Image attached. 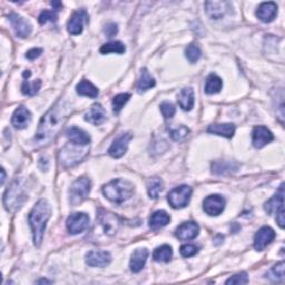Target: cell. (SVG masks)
Here are the masks:
<instances>
[{
  "mask_svg": "<svg viewBox=\"0 0 285 285\" xmlns=\"http://www.w3.org/2000/svg\"><path fill=\"white\" fill-rule=\"evenodd\" d=\"M70 112L69 106L66 102L59 100L51 108L41 117L38 125V129L34 137L35 144L37 146H46L55 138L63 127V124L66 122Z\"/></svg>",
  "mask_w": 285,
  "mask_h": 285,
  "instance_id": "1",
  "label": "cell"
},
{
  "mask_svg": "<svg viewBox=\"0 0 285 285\" xmlns=\"http://www.w3.org/2000/svg\"><path fill=\"white\" fill-rule=\"evenodd\" d=\"M51 216L50 205L47 201L40 200L33 207V210L29 214V225L32 227L34 244L36 246H40L43 242L44 233L46 230L47 222L49 221Z\"/></svg>",
  "mask_w": 285,
  "mask_h": 285,
  "instance_id": "2",
  "label": "cell"
},
{
  "mask_svg": "<svg viewBox=\"0 0 285 285\" xmlns=\"http://www.w3.org/2000/svg\"><path fill=\"white\" fill-rule=\"evenodd\" d=\"M134 193V185L130 182L122 178L109 182L103 187V194L107 200H109L112 203L122 204L125 201L132 197Z\"/></svg>",
  "mask_w": 285,
  "mask_h": 285,
  "instance_id": "3",
  "label": "cell"
},
{
  "mask_svg": "<svg viewBox=\"0 0 285 285\" xmlns=\"http://www.w3.org/2000/svg\"><path fill=\"white\" fill-rule=\"evenodd\" d=\"M26 198L27 196L22 186V181L16 178L4 195V205L7 211L14 212L20 209Z\"/></svg>",
  "mask_w": 285,
  "mask_h": 285,
  "instance_id": "4",
  "label": "cell"
},
{
  "mask_svg": "<svg viewBox=\"0 0 285 285\" xmlns=\"http://www.w3.org/2000/svg\"><path fill=\"white\" fill-rule=\"evenodd\" d=\"M73 144V142H71ZM81 147L86 146H80L73 144L71 145H66L59 154V160H61V164L64 167H71L76 164H78L80 160L86 155L87 148L81 150Z\"/></svg>",
  "mask_w": 285,
  "mask_h": 285,
  "instance_id": "5",
  "label": "cell"
},
{
  "mask_svg": "<svg viewBox=\"0 0 285 285\" xmlns=\"http://www.w3.org/2000/svg\"><path fill=\"white\" fill-rule=\"evenodd\" d=\"M91 192V181L87 177H81L75 181L69 189V200L71 205L77 206L82 203Z\"/></svg>",
  "mask_w": 285,
  "mask_h": 285,
  "instance_id": "6",
  "label": "cell"
},
{
  "mask_svg": "<svg viewBox=\"0 0 285 285\" xmlns=\"http://www.w3.org/2000/svg\"><path fill=\"white\" fill-rule=\"evenodd\" d=\"M192 188L187 185H181L172 189L168 193L167 200L173 209H183L188 205L192 197Z\"/></svg>",
  "mask_w": 285,
  "mask_h": 285,
  "instance_id": "7",
  "label": "cell"
},
{
  "mask_svg": "<svg viewBox=\"0 0 285 285\" xmlns=\"http://www.w3.org/2000/svg\"><path fill=\"white\" fill-rule=\"evenodd\" d=\"M67 230L71 234H79L88 229L89 217L85 213H73L67 218Z\"/></svg>",
  "mask_w": 285,
  "mask_h": 285,
  "instance_id": "8",
  "label": "cell"
},
{
  "mask_svg": "<svg viewBox=\"0 0 285 285\" xmlns=\"http://www.w3.org/2000/svg\"><path fill=\"white\" fill-rule=\"evenodd\" d=\"M226 201L221 195H210L203 202V209L207 215L217 216L225 210Z\"/></svg>",
  "mask_w": 285,
  "mask_h": 285,
  "instance_id": "9",
  "label": "cell"
},
{
  "mask_svg": "<svg viewBox=\"0 0 285 285\" xmlns=\"http://www.w3.org/2000/svg\"><path fill=\"white\" fill-rule=\"evenodd\" d=\"M232 9V6L227 2H206L205 3V11L207 16L211 19H222L226 16L230 10Z\"/></svg>",
  "mask_w": 285,
  "mask_h": 285,
  "instance_id": "10",
  "label": "cell"
},
{
  "mask_svg": "<svg viewBox=\"0 0 285 285\" xmlns=\"http://www.w3.org/2000/svg\"><path fill=\"white\" fill-rule=\"evenodd\" d=\"M8 19H9L11 26H13L14 31H15V33L18 36V37L26 38L32 34L33 27H32L31 23H29L23 17L19 16L18 14L13 13V14H10L8 16Z\"/></svg>",
  "mask_w": 285,
  "mask_h": 285,
  "instance_id": "11",
  "label": "cell"
},
{
  "mask_svg": "<svg viewBox=\"0 0 285 285\" xmlns=\"http://www.w3.org/2000/svg\"><path fill=\"white\" fill-rule=\"evenodd\" d=\"M275 239V232L269 226L261 227L254 236V247L256 251H263V249L270 245Z\"/></svg>",
  "mask_w": 285,
  "mask_h": 285,
  "instance_id": "12",
  "label": "cell"
},
{
  "mask_svg": "<svg viewBox=\"0 0 285 285\" xmlns=\"http://www.w3.org/2000/svg\"><path fill=\"white\" fill-rule=\"evenodd\" d=\"M98 221L107 235H114L120 227V219L112 213L102 211L98 215Z\"/></svg>",
  "mask_w": 285,
  "mask_h": 285,
  "instance_id": "13",
  "label": "cell"
},
{
  "mask_svg": "<svg viewBox=\"0 0 285 285\" xmlns=\"http://www.w3.org/2000/svg\"><path fill=\"white\" fill-rule=\"evenodd\" d=\"M133 136L132 134L126 133L121 135L120 137L116 138L112 142L110 148H109V155L114 158H121L123 155H125V153L127 152V148L129 145V141L132 140Z\"/></svg>",
  "mask_w": 285,
  "mask_h": 285,
  "instance_id": "14",
  "label": "cell"
},
{
  "mask_svg": "<svg viewBox=\"0 0 285 285\" xmlns=\"http://www.w3.org/2000/svg\"><path fill=\"white\" fill-rule=\"evenodd\" d=\"M87 13L86 10H77L75 13L71 15L70 19L68 21L67 29L68 33L71 35H80L82 33V29H84V23L87 20Z\"/></svg>",
  "mask_w": 285,
  "mask_h": 285,
  "instance_id": "15",
  "label": "cell"
},
{
  "mask_svg": "<svg viewBox=\"0 0 285 285\" xmlns=\"http://www.w3.org/2000/svg\"><path fill=\"white\" fill-rule=\"evenodd\" d=\"M111 262V255L106 251H91L86 254V263L93 267H105Z\"/></svg>",
  "mask_w": 285,
  "mask_h": 285,
  "instance_id": "16",
  "label": "cell"
},
{
  "mask_svg": "<svg viewBox=\"0 0 285 285\" xmlns=\"http://www.w3.org/2000/svg\"><path fill=\"white\" fill-rule=\"evenodd\" d=\"M273 139H274V136H273L271 130L267 129L266 127L258 126L253 129L252 140H253V145L256 148L264 147Z\"/></svg>",
  "mask_w": 285,
  "mask_h": 285,
  "instance_id": "17",
  "label": "cell"
},
{
  "mask_svg": "<svg viewBox=\"0 0 285 285\" xmlns=\"http://www.w3.org/2000/svg\"><path fill=\"white\" fill-rule=\"evenodd\" d=\"M32 122V114L26 107L19 106L15 110L13 117H11V124L17 129H23L28 127V125Z\"/></svg>",
  "mask_w": 285,
  "mask_h": 285,
  "instance_id": "18",
  "label": "cell"
},
{
  "mask_svg": "<svg viewBox=\"0 0 285 285\" xmlns=\"http://www.w3.org/2000/svg\"><path fill=\"white\" fill-rule=\"evenodd\" d=\"M277 15V5L273 2L262 3L258 8L256 16L261 21L271 22L276 18Z\"/></svg>",
  "mask_w": 285,
  "mask_h": 285,
  "instance_id": "19",
  "label": "cell"
},
{
  "mask_svg": "<svg viewBox=\"0 0 285 285\" xmlns=\"http://www.w3.org/2000/svg\"><path fill=\"white\" fill-rule=\"evenodd\" d=\"M200 233V226L195 222H186L177 227L176 236L182 241L193 240Z\"/></svg>",
  "mask_w": 285,
  "mask_h": 285,
  "instance_id": "20",
  "label": "cell"
},
{
  "mask_svg": "<svg viewBox=\"0 0 285 285\" xmlns=\"http://www.w3.org/2000/svg\"><path fill=\"white\" fill-rule=\"evenodd\" d=\"M66 136L73 144L76 145L88 146L89 142H91V136H89L85 130H82L76 126L68 128L66 130Z\"/></svg>",
  "mask_w": 285,
  "mask_h": 285,
  "instance_id": "21",
  "label": "cell"
},
{
  "mask_svg": "<svg viewBox=\"0 0 285 285\" xmlns=\"http://www.w3.org/2000/svg\"><path fill=\"white\" fill-rule=\"evenodd\" d=\"M148 258V251L146 248H137L133 253L132 259H130L129 267L130 271L134 273H138L142 270V267L145 266L146 261Z\"/></svg>",
  "mask_w": 285,
  "mask_h": 285,
  "instance_id": "22",
  "label": "cell"
},
{
  "mask_svg": "<svg viewBox=\"0 0 285 285\" xmlns=\"http://www.w3.org/2000/svg\"><path fill=\"white\" fill-rule=\"evenodd\" d=\"M265 211L269 214L277 213L278 211H281L284 209V188L283 185L280 186L278 192L273 196V197L267 201L264 205Z\"/></svg>",
  "mask_w": 285,
  "mask_h": 285,
  "instance_id": "23",
  "label": "cell"
},
{
  "mask_svg": "<svg viewBox=\"0 0 285 285\" xmlns=\"http://www.w3.org/2000/svg\"><path fill=\"white\" fill-rule=\"evenodd\" d=\"M195 103V97H194V91L191 87L183 88L181 93L178 94V105H180L183 110L189 111L192 110Z\"/></svg>",
  "mask_w": 285,
  "mask_h": 285,
  "instance_id": "24",
  "label": "cell"
},
{
  "mask_svg": "<svg viewBox=\"0 0 285 285\" xmlns=\"http://www.w3.org/2000/svg\"><path fill=\"white\" fill-rule=\"evenodd\" d=\"M85 120L93 125H100L106 120V111L102 105L95 104L85 116Z\"/></svg>",
  "mask_w": 285,
  "mask_h": 285,
  "instance_id": "25",
  "label": "cell"
},
{
  "mask_svg": "<svg viewBox=\"0 0 285 285\" xmlns=\"http://www.w3.org/2000/svg\"><path fill=\"white\" fill-rule=\"evenodd\" d=\"M207 133L223 136L225 138H232L235 133V126L233 124H213L207 128Z\"/></svg>",
  "mask_w": 285,
  "mask_h": 285,
  "instance_id": "26",
  "label": "cell"
},
{
  "mask_svg": "<svg viewBox=\"0 0 285 285\" xmlns=\"http://www.w3.org/2000/svg\"><path fill=\"white\" fill-rule=\"evenodd\" d=\"M170 222V216L165 211H157L150 218V227L152 230H159L166 226Z\"/></svg>",
  "mask_w": 285,
  "mask_h": 285,
  "instance_id": "27",
  "label": "cell"
},
{
  "mask_svg": "<svg viewBox=\"0 0 285 285\" xmlns=\"http://www.w3.org/2000/svg\"><path fill=\"white\" fill-rule=\"evenodd\" d=\"M222 87H223V80L219 78L217 75L211 74L206 78L204 91H205L206 94L213 95V94H217V93L221 92Z\"/></svg>",
  "mask_w": 285,
  "mask_h": 285,
  "instance_id": "28",
  "label": "cell"
},
{
  "mask_svg": "<svg viewBox=\"0 0 285 285\" xmlns=\"http://www.w3.org/2000/svg\"><path fill=\"white\" fill-rule=\"evenodd\" d=\"M76 91L81 96L91 97V98H96L99 94V91L97 87H95L92 82L88 80H81L76 87Z\"/></svg>",
  "mask_w": 285,
  "mask_h": 285,
  "instance_id": "29",
  "label": "cell"
},
{
  "mask_svg": "<svg viewBox=\"0 0 285 285\" xmlns=\"http://www.w3.org/2000/svg\"><path fill=\"white\" fill-rule=\"evenodd\" d=\"M164 189V183L158 177H153L147 182V192L150 197L153 200L158 198L159 194L163 192Z\"/></svg>",
  "mask_w": 285,
  "mask_h": 285,
  "instance_id": "30",
  "label": "cell"
},
{
  "mask_svg": "<svg viewBox=\"0 0 285 285\" xmlns=\"http://www.w3.org/2000/svg\"><path fill=\"white\" fill-rule=\"evenodd\" d=\"M155 86V79L153 78V77L148 73V70L146 68H144L141 70V75H140V78L138 80V84H137V89L139 93H142L145 91H148V89L152 88Z\"/></svg>",
  "mask_w": 285,
  "mask_h": 285,
  "instance_id": "31",
  "label": "cell"
},
{
  "mask_svg": "<svg viewBox=\"0 0 285 285\" xmlns=\"http://www.w3.org/2000/svg\"><path fill=\"white\" fill-rule=\"evenodd\" d=\"M173 255V251L169 245H162L157 247L153 253V259L156 262H169Z\"/></svg>",
  "mask_w": 285,
  "mask_h": 285,
  "instance_id": "32",
  "label": "cell"
},
{
  "mask_svg": "<svg viewBox=\"0 0 285 285\" xmlns=\"http://www.w3.org/2000/svg\"><path fill=\"white\" fill-rule=\"evenodd\" d=\"M126 48H125V46L121 41H111V43H107L105 45H103L100 47V53H103V55H107V53H122L125 52Z\"/></svg>",
  "mask_w": 285,
  "mask_h": 285,
  "instance_id": "33",
  "label": "cell"
},
{
  "mask_svg": "<svg viewBox=\"0 0 285 285\" xmlns=\"http://www.w3.org/2000/svg\"><path fill=\"white\" fill-rule=\"evenodd\" d=\"M267 277H269L271 281L276 282V283H282L284 281V262L283 261L272 267L269 272V274H267Z\"/></svg>",
  "mask_w": 285,
  "mask_h": 285,
  "instance_id": "34",
  "label": "cell"
},
{
  "mask_svg": "<svg viewBox=\"0 0 285 285\" xmlns=\"http://www.w3.org/2000/svg\"><path fill=\"white\" fill-rule=\"evenodd\" d=\"M168 130L170 137L176 141L184 140L189 134V129L186 126H184V125H180V126L176 127H170L168 128Z\"/></svg>",
  "mask_w": 285,
  "mask_h": 285,
  "instance_id": "35",
  "label": "cell"
},
{
  "mask_svg": "<svg viewBox=\"0 0 285 285\" xmlns=\"http://www.w3.org/2000/svg\"><path fill=\"white\" fill-rule=\"evenodd\" d=\"M40 87H41V81L39 79L35 80L33 82L25 80L21 86V91L23 94L27 95V96H34L36 93H38Z\"/></svg>",
  "mask_w": 285,
  "mask_h": 285,
  "instance_id": "36",
  "label": "cell"
},
{
  "mask_svg": "<svg viewBox=\"0 0 285 285\" xmlns=\"http://www.w3.org/2000/svg\"><path fill=\"white\" fill-rule=\"evenodd\" d=\"M129 98H130V94H127V93L116 95L114 99H112V109H114V112L118 114V112L123 109L125 104L128 102Z\"/></svg>",
  "mask_w": 285,
  "mask_h": 285,
  "instance_id": "37",
  "label": "cell"
},
{
  "mask_svg": "<svg viewBox=\"0 0 285 285\" xmlns=\"http://www.w3.org/2000/svg\"><path fill=\"white\" fill-rule=\"evenodd\" d=\"M185 56L188 59L189 63H193V64L196 63L202 56V51L200 49V47L196 44H191L185 50Z\"/></svg>",
  "mask_w": 285,
  "mask_h": 285,
  "instance_id": "38",
  "label": "cell"
},
{
  "mask_svg": "<svg viewBox=\"0 0 285 285\" xmlns=\"http://www.w3.org/2000/svg\"><path fill=\"white\" fill-rule=\"evenodd\" d=\"M57 13L56 11H53V10H45L43 11L39 15V18H38V20H39V23L40 25H45V23H47L48 21H51V22H56L57 21Z\"/></svg>",
  "mask_w": 285,
  "mask_h": 285,
  "instance_id": "39",
  "label": "cell"
},
{
  "mask_svg": "<svg viewBox=\"0 0 285 285\" xmlns=\"http://www.w3.org/2000/svg\"><path fill=\"white\" fill-rule=\"evenodd\" d=\"M198 247L196 246V245H193V244H185V245H183L181 246V249H180V252H181V255L184 258H191V256H194L195 254H197L198 253Z\"/></svg>",
  "mask_w": 285,
  "mask_h": 285,
  "instance_id": "40",
  "label": "cell"
},
{
  "mask_svg": "<svg viewBox=\"0 0 285 285\" xmlns=\"http://www.w3.org/2000/svg\"><path fill=\"white\" fill-rule=\"evenodd\" d=\"M160 111L165 118H172L175 115V107L173 104H170L168 102H164L160 104Z\"/></svg>",
  "mask_w": 285,
  "mask_h": 285,
  "instance_id": "41",
  "label": "cell"
},
{
  "mask_svg": "<svg viewBox=\"0 0 285 285\" xmlns=\"http://www.w3.org/2000/svg\"><path fill=\"white\" fill-rule=\"evenodd\" d=\"M247 283H248V276L245 272L239 273V274L230 277L226 281V284H247Z\"/></svg>",
  "mask_w": 285,
  "mask_h": 285,
  "instance_id": "42",
  "label": "cell"
},
{
  "mask_svg": "<svg viewBox=\"0 0 285 285\" xmlns=\"http://www.w3.org/2000/svg\"><path fill=\"white\" fill-rule=\"evenodd\" d=\"M104 33L108 38L114 37V36L118 33V28L116 23H108V25H106L104 28Z\"/></svg>",
  "mask_w": 285,
  "mask_h": 285,
  "instance_id": "43",
  "label": "cell"
},
{
  "mask_svg": "<svg viewBox=\"0 0 285 285\" xmlns=\"http://www.w3.org/2000/svg\"><path fill=\"white\" fill-rule=\"evenodd\" d=\"M41 53H43V49L33 48L26 53V57L29 59V61H35V59L38 58L41 55Z\"/></svg>",
  "mask_w": 285,
  "mask_h": 285,
  "instance_id": "44",
  "label": "cell"
},
{
  "mask_svg": "<svg viewBox=\"0 0 285 285\" xmlns=\"http://www.w3.org/2000/svg\"><path fill=\"white\" fill-rule=\"evenodd\" d=\"M276 222L278 224V226L280 227H284V209L281 210V211H278L276 213Z\"/></svg>",
  "mask_w": 285,
  "mask_h": 285,
  "instance_id": "45",
  "label": "cell"
},
{
  "mask_svg": "<svg viewBox=\"0 0 285 285\" xmlns=\"http://www.w3.org/2000/svg\"><path fill=\"white\" fill-rule=\"evenodd\" d=\"M2 173H3V176H2V184H4V182H5V177H6V175H5V170H4V169H2Z\"/></svg>",
  "mask_w": 285,
  "mask_h": 285,
  "instance_id": "46",
  "label": "cell"
},
{
  "mask_svg": "<svg viewBox=\"0 0 285 285\" xmlns=\"http://www.w3.org/2000/svg\"><path fill=\"white\" fill-rule=\"evenodd\" d=\"M37 283H49L48 281H46V280H40V281H38Z\"/></svg>",
  "mask_w": 285,
  "mask_h": 285,
  "instance_id": "47",
  "label": "cell"
}]
</instances>
